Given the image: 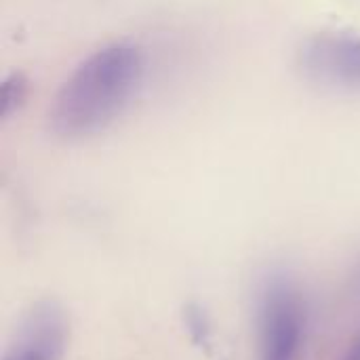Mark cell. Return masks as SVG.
I'll use <instances>...</instances> for the list:
<instances>
[{
    "mask_svg": "<svg viewBox=\"0 0 360 360\" xmlns=\"http://www.w3.org/2000/svg\"><path fill=\"white\" fill-rule=\"evenodd\" d=\"M70 325L53 300L36 302L19 321L2 360H63Z\"/></svg>",
    "mask_w": 360,
    "mask_h": 360,
    "instance_id": "277c9868",
    "label": "cell"
},
{
    "mask_svg": "<svg viewBox=\"0 0 360 360\" xmlns=\"http://www.w3.org/2000/svg\"><path fill=\"white\" fill-rule=\"evenodd\" d=\"M297 68L321 89L360 93V34L319 32L306 38L297 51Z\"/></svg>",
    "mask_w": 360,
    "mask_h": 360,
    "instance_id": "3957f363",
    "label": "cell"
},
{
    "mask_svg": "<svg viewBox=\"0 0 360 360\" xmlns=\"http://www.w3.org/2000/svg\"><path fill=\"white\" fill-rule=\"evenodd\" d=\"M259 360H300L306 344V304L285 272H270L257 293Z\"/></svg>",
    "mask_w": 360,
    "mask_h": 360,
    "instance_id": "7a4b0ae2",
    "label": "cell"
},
{
    "mask_svg": "<svg viewBox=\"0 0 360 360\" xmlns=\"http://www.w3.org/2000/svg\"><path fill=\"white\" fill-rule=\"evenodd\" d=\"M184 316H186V325L194 338V342L198 346H209V340H211V325H209V319L205 314V310L196 304H188L186 310H184Z\"/></svg>",
    "mask_w": 360,
    "mask_h": 360,
    "instance_id": "5b68a950",
    "label": "cell"
},
{
    "mask_svg": "<svg viewBox=\"0 0 360 360\" xmlns=\"http://www.w3.org/2000/svg\"><path fill=\"white\" fill-rule=\"evenodd\" d=\"M146 57L137 44L112 42L86 55L61 82L49 124L63 139H84L105 131L137 97Z\"/></svg>",
    "mask_w": 360,
    "mask_h": 360,
    "instance_id": "6da1fadb",
    "label": "cell"
},
{
    "mask_svg": "<svg viewBox=\"0 0 360 360\" xmlns=\"http://www.w3.org/2000/svg\"><path fill=\"white\" fill-rule=\"evenodd\" d=\"M338 360H360V335L346 348V352Z\"/></svg>",
    "mask_w": 360,
    "mask_h": 360,
    "instance_id": "8992f818",
    "label": "cell"
}]
</instances>
